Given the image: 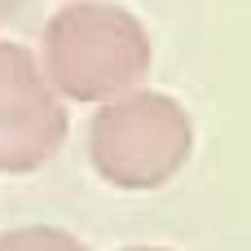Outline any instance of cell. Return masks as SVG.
Wrapping results in <instances>:
<instances>
[{
    "mask_svg": "<svg viewBox=\"0 0 251 251\" xmlns=\"http://www.w3.org/2000/svg\"><path fill=\"white\" fill-rule=\"evenodd\" d=\"M66 141V101L40 71V57L0 40V172L26 176L44 168Z\"/></svg>",
    "mask_w": 251,
    "mask_h": 251,
    "instance_id": "3957f363",
    "label": "cell"
},
{
    "mask_svg": "<svg viewBox=\"0 0 251 251\" xmlns=\"http://www.w3.org/2000/svg\"><path fill=\"white\" fill-rule=\"evenodd\" d=\"M124 251H163V247H124Z\"/></svg>",
    "mask_w": 251,
    "mask_h": 251,
    "instance_id": "8992f818",
    "label": "cell"
},
{
    "mask_svg": "<svg viewBox=\"0 0 251 251\" xmlns=\"http://www.w3.org/2000/svg\"><path fill=\"white\" fill-rule=\"evenodd\" d=\"M194 154V119L172 93L132 88L101 101L88 124V163L115 190H163Z\"/></svg>",
    "mask_w": 251,
    "mask_h": 251,
    "instance_id": "7a4b0ae2",
    "label": "cell"
},
{
    "mask_svg": "<svg viewBox=\"0 0 251 251\" xmlns=\"http://www.w3.org/2000/svg\"><path fill=\"white\" fill-rule=\"evenodd\" d=\"M0 251H84V243L53 225H22L0 234Z\"/></svg>",
    "mask_w": 251,
    "mask_h": 251,
    "instance_id": "277c9868",
    "label": "cell"
},
{
    "mask_svg": "<svg viewBox=\"0 0 251 251\" xmlns=\"http://www.w3.org/2000/svg\"><path fill=\"white\" fill-rule=\"evenodd\" d=\"M22 4H26V0H0V26H4L9 18H18V13H22Z\"/></svg>",
    "mask_w": 251,
    "mask_h": 251,
    "instance_id": "5b68a950",
    "label": "cell"
},
{
    "mask_svg": "<svg viewBox=\"0 0 251 251\" xmlns=\"http://www.w3.org/2000/svg\"><path fill=\"white\" fill-rule=\"evenodd\" d=\"M154 44L146 22L115 0H66L44 26L40 71L62 101L101 106L150 75Z\"/></svg>",
    "mask_w": 251,
    "mask_h": 251,
    "instance_id": "6da1fadb",
    "label": "cell"
}]
</instances>
